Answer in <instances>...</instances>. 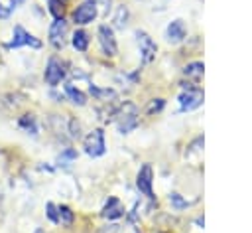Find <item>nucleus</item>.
Returning <instances> with one entry per match:
<instances>
[{"mask_svg": "<svg viewBox=\"0 0 252 233\" xmlns=\"http://www.w3.org/2000/svg\"><path fill=\"white\" fill-rule=\"evenodd\" d=\"M116 124H118V130L122 134H126L132 128H136V124H138V109H136L134 103L128 101V103H124L120 107V111L116 113Z\"/></svg>", "mask_w": 252, "mask_h": 233, "instance_id": "f257e3e1", "label": "nucleus"}, {"mask_svg": "<svg viewBox=\"0 0 252 233\" xmlns=\"http://www.w3.org/2000/svg\"><path fill=\"white\" fill-rule=\"evenodd\" d=\"M83 148H85V152H87L89 156H93V158L102 156V154H104V150H106L104 132H102L100 128L91 130V132L85 136V140H83Z\"/></svg>", "mask_w": 252, "mask_h": 233, "instance_id": "f03ea898", "label": "nucleus"}, {"mask_svg": "<svg viewBox=\"0 0 252 233\" xmlns=\"http://www.w3.org/2000/svg\"><path fill=\"white\" fill-rule=\"evenodd\" d=\"M43 79L49 87H57L63 79H65V67L61 63V59L57 57H49L47 59V65H45V71H43Z\"/></svg>", "mask_w": 252, "mask_h": 233, "instance_id": "7ed1b4c3", "label": "nucleus"}, {"mask_svg": "<svg viewBox=\"0 0 252 233\" xmlns=\"http://www.w3.org/2000/svg\"><path fill=\"white\" fill-rule=\"evenodd\" d=\"M33 47V49H39L41 47V39H37L33 34H30L28 30H24L22 26H14V34H12V41H10V47Z\"/></svg>", "mask_w": 252, "mask_h": 233, "instance_id": "20e7f679", "label": "nucleus"}, {"mask_svg": "<svg viewBox=\"0 0 252 233\" xmlns=\"http://www.w3.org/2000/svg\"><path fill=\"white\" fill-rule=\"evenodd\" d=\"M98 43H100V49L104 55L108 57H114L118 53V47H116V38H114V32L110 26L102 24L98 26Z\"/></svg>", "mask_w": 252, "mask_h": 233, "instance_id": "39448f33", "label": "nucleus"}, {"mask_svg": "<svg viewBox=\"0 0 252 233\" xmlns=\"http://www.w3.org/2000/svg\"><path fill=\"white\" fill-rule=\"evenodd\" d=\"M65 36H67V22H65V18L53 20V24L49 26V43L55 49H61L65 45Z\"/></svg>", "mask_w": 252, "mask_h": 233, "instance_id": "423d86ee", "label": "nucleus"}, {"mask_svg": "<svg viewBox=\"0 0 252 233\" xmlns=\"http://www.w3.org/2000/svg\"><path fill=\"white\" fill-rule=\"evenodd\" d=\"M136 38H138V45H140V53H142V61L144 63H150V61H154V57H156V51H158V45H156V41L146 34V32H142V30H138L136 32Z\"/></svg>", "mask_w": 252, "mask_h": 233, "instance_id": "0eeeda50", "label": "nucleus"}, {"mask_svg": "<svg viewBox=\"0 0 252 233\" xmlns=\"http://www.w3.org/2000/svg\"><path fill=\"white\" fill-rule=\"evenodd\" d=\"M94 18H96V4H94L93 0L83 2V4H81V6H77V10L73 12V22H75V24H79V26L91 24Z\"/></svg>", "mask_w": 252, "mask_h": 233, "instance_id": "6e6552de", "label": "nucleus"}, {"mask_svg": "<svg viewBox=\"0 0 252 233\" xmlns=\"http://www.w3.org/2000/svg\"><path fill=\"white\" fill-rule=\"evenodd\" d=\"M152 182H154V172H152V166L150 164H144L136 176V186L138 190L148 195V197H154V190H152Z\"/></svg>", "mask_w": 252, "mask_h": 233, "instance_id": "1a4fd4ad", "label": "nucleus"}, {"mask_svg": "<svg viewBox=\"0 0 252 233\" xmlns=\"http://www.w3.org/2000/svg\"><path fill=\"white\" fill-rule=\"evenodd\" d=\"M203 103V91L199 89H187V93L179 95V107L181 111H193Z\"/></svg>", "mask_w": 252, "mask_h": 233, "instance_id": "9d476101", "label": "nucleus"}, {"mask_svg": "<svg viewBox=\"0 0 252 233\" xmlns=\"http://www.w3.org/2000/svg\"><path fill=\"white\" fill-rule=\"evenodd\" d=\"M100 215H102L104 219H118V217H122V215H124V207H122L120 199H118V197H108V201H106V205L102 207Z\"/></svg>", "mask_w": 252, "mask_h": 233, "instance_id": "9b49d317", "label": "nucleus"}, {"mask_svg": "<svg viewBox=\"0 0 252 233\" xmlns=\"http://www.w3.org/2000/svg\"><path fill=\"white\" fill-rule=\"evenodd\" d=\"M167 39L169 41H173V43H177V41H181L183 38H185V24L181 22V20H173L169 26H167Z\"/></svg>", "mask_w": 252, "mask_h": 233, "instance_id": "f8f14e48", "label": "nucleus"}, {"mask_svg": "<svg viewBox=\"0 0 252 233\" xmlns=\"http://www.w3.org/2000/svg\"><path fill=\"white\" fill-rule=\"evenodd\" d=\"M65 95H67V99H69L73 105H79V107H83V105L87 103V97H85V93H83V91H79L77 87H73L71 83H67V85H65Z\"/></svg>", "mask_w": 252, "mask_h": 233, "instance_id": "ddd939ff", "label": "nucleus"}, {"mask_svg": "<svg viewBox=\"0 0 252 233\" xmlns=\"http://www.w3.org/2000/svg\"><path fill=\"white\" fill-rule=\"evenodd\" d=\"M71 43H73V47H75L77 51H87V47H89V34H87L85 30H77V32L73 34Z\"/></svg>", "mask_w": 252, "mask_h": 233, "instance_id": "4468645a", "label": "nucleus"}, {"mask_svg": "<svg viewBox=\"0 0 252 233\" xmlns=\"http://www.w3.org/2000/svg\"><path fill=\"white\" fill-rule=\"evenodd\" d=\"M73 219H75V213L69 205H57V223L69 227L73 223Z\"/></svg>", "mask_w": 252, "mask_h": 233, "instance_id": "2eb2a0df", "label": "nucleus"}, {"mask_svg": "<svg viewBox=\"0 0 252 233\" xmlns=\"http://www.w3.org/2000/svg\"><path fill=\"white\" fill-rule=\"evenodd\" d=\"M18 124H20V128H24L28 134H37V122H35V116H33V115H24V116H20Z\"/></svg>", "mask_w": 252, "mask_h": 233, "instance_id": "dca6fc26", "label": "nucleus"}, {"mask_svg": "<svg viewBox=\"0 0 252 233\" xmlns=\"http://www.w3.org/2000/svg\"><path fill=\"white\" fill-rule=\"evenodd\" d=\"M203 71H205V65H203L201 61H193V63H187V65L183 67V73H185L187 77H193V79H199V77L203 75Z\"/></svg>", "mask_w": 252, "mask_h": 233, "instance_id": "f3484780", "label": "nucleus"}, {"mask_svg": "<svg viewBox=\"0 0 252 233\" xmlns=\"http://www.w3.org/2000/svg\"><path fill=\"white\" fill-rule=\"evenodd\" d=\"M91 93H93L98 101H108V99H114V95H116L112 89H108V87H106V89H100V87H96V85H91Z\"/></svg>", "mask_w": 252, "mask_h": 233, "instance_id": "a211bd4d", "label": "nucleus"}, {"mask_svg": "<svg viewBox=\"0 0 252 233\" xmlns=\"http://www.w3.org/2000/svg\"><path fill=\"white\" fill-rule=\"evenodd\" d=\"M47 4H49V14H51L55 20H57V18H63L65 6H63L61 0H47Z\"/></svg>", "mask_w": 252, "mask_h": 233, "instance_id": "6ab92c4d", "label": "nucleus"}, {"mask_svg": "<svg viewBox=\"0 0 252 233\" xmlns=\"http://www.w3.org/2000/svg\"><path fill=\"white\" fill-rule=\"evenodd\" d=\"M126 20H128V10H126V6H118V10H116V14H114V26L116 28H124L126 26Z\"/></svg>", "mask_w": 252, "mask_h": 233, "instance_id": "aec40b11", "label": "nucleus"}, {"mask_svg": "<svg viewBox=\"0 0 252 233\" xmlns=\"http://www.w3.org/2000/svg\"><path fill=\"white\" fill-rule=\"evenodd\" d=\"M163 105H165V101L163 99H154L150 105H148V109H146V113L148 115H154V113H159L161 109H163Z\"/></svg>", "mask_w": 252, "mask_h": 233, "instance_id": "412c9836", "label": "nucleus"}, {"mask_svg": "<svg viewBox=\"0 0 252 233\" xmlns=\"http://www.w3.org/2000/svg\"><path fill=\"white\" fill-rule=\"evenodd\" d=\"M169 201H171L175 207H187V205H189L185 199L179 197V194H171V195H169Z\"/></svg>", "mask_w": 252, "mask_h": 233, "instance_id": "4be33fe9", "label": "nucleus"}, {"mask_svg": "<svg viewBox=\"0 0 252 233\" xmlns=\"http://www.w3.org/2000/svg\"><path fill=\"white\" fill-rule=\"evenodd\" d=\"M45 209H47V217H49L53 223H57V205H55V203H47Z\"/></svg>", "mask_w": 252, "mask_h": 233, "instance_id": "5701e85b", "label": "nucleus"}, {"mask_svg": "<svg viewBox=\"0 0 252 233\" xmlns=\"http://www.w3.org/2000/svg\"><path fill=\"white\" fill-rule=\"evenodd\" d=\"M10 12H12L10 8H4V6L0 4V20H6V18L10 16Z\"/></svg>", "mask_w": 252, "mask_h": 233, "instance_id": "b1692460", "label": "nucleus"}, {"mask_svg": "<svg viewBox=\"0 0 252 233\" xmlns=\"http://www.w3.org/2000/svg\"><path fill=\"white\" fill-rule=\"evenodd\" d=\"M24 2H26V0H10V10H16V8H20Z\"/></svg>", "mask_w": 252, "mask_h": 233, "instance_id": "393cba45", "label": "nucleus"}]
</instances>
